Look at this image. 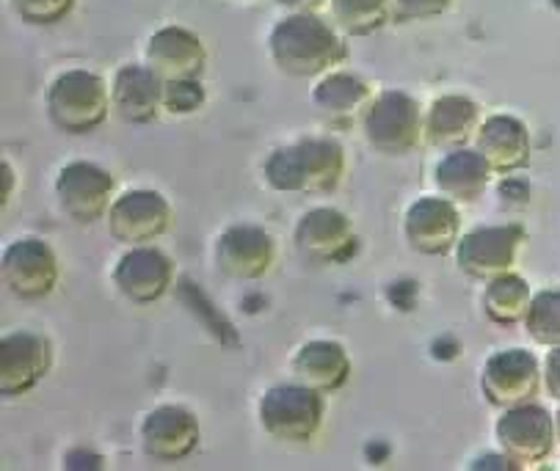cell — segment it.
I'll return each mask as SVG.
<instances>
[{
	"label": "cell",
	"instance_id": "30bf717a",
	"mask_svg": "<svg viewBox=\"0 0 560 471\" xmlns=\"http://www.w3.org/2000/svg\"><path fill=\"white\" fill-rule=\"evenodd\" d=\"M52 190L61 213L75 224L89 226L108 215L116 199V177L97 163L75 161L58 172Z\"/></svg>",
	"mask_w": 560,
	"mask_h": 471
},
{
	"label": "cell",
	"instance_id": "7a4b0ae2",
	"mask_svg": "<svg viewBox=\"0 0 560 471\" xmlns=\"http://www.w3.org/2000/svg\"><path fill=\"white\" fill-rule=\"evenodd\" d=\"M346 150L331 139H304L279 146L262 166L266 182L279 193H335L346 179Z\"/></svg>",
	"mask_w": 560,
	"mask_h": 471
},
{
	"label": "cell",
	"instance_id": "cb8c5ba5",
	"mask_svg": "<svg viewBox=\"0 0 560 471\" xmlns=\"http://www.w3.org/2000/svg\"><path fill=\"white\" fill-rule=\"evenodd\" d=\"M373 92L362 78L351 72H329L324 81L315 86L313 103L335 127H348L353 121H362L373 103Z\"/></svg>",
	"mask_w": 560,
	"mask_h": 471
},
{
	"label": "cell",
	"instance_id": "4fadbf2b",
	"mask_svg": "<svg viewBox=\"0 0 560 471\" xmlns=\"http://www.w3.org/2000/svg\"><path fill=\"white\" fill-rule=\"evenodd\" d=\"M295 251L315 264H342L357 254V229L337 208L306 210L293 229Z\"/></svg>",
	"mask_w": 560,
	"mask_h": 471
},
{
	"label": "cell",
	"instance_id": "2e32d148",
	"mask_svg": "<svg viewBox=\"0 0 560 471\" xmlns=\"http://www.w3.org/2000/svg\"><path fill=\"white\" fill-rule=\"evenodd\" d=\"M141 449L155 463H179L191 458L202 441V427L194 411L183 405H161L141 422Z\"/></svg>",
	"mask_w": 560,
	"mask_h": 471
},
{
	"label": "cell",
	"instance_id": "d6a6232c",
	"mask_svg": "<svg viewBox=\"0 0 560 471\" xmlns=\"http://www.w3.org/2000/svg\"><path fill=\"white\" fill-rule=\"evenodd\" d=\"M279 3H282V7H288L293 14H304V12L315 14V9H320L324 3H329V0H279Z\"/></svg>",
	"mask_w": 560,
	"mask_h": 471
},
{
	"label": "cell",
	"instance_id": "f1b7e54d",
	"mask_svg": "<svg viewBox=\"0 0 560 471\" xmlns=\"http://www.w3.org/2000/svg\"><path fill=\"white\" fill-rule=\"evenodd\" d=\"M205 105L202 81H174L163 89V108L174 116L197 114Z\"/></svg>",
	"mask_w": 560,
	"mask_h": 471
},
{
	"label": "cell",
	"instance_id": "f546056e",
	"mask_svg": "<svg viewBox=\"0 0 560 471\" xmlns=\"http://www.w3.org/2000/svg\"><path fill=\"white\" fill-rule=\"evenodd\" d=\"M451 7L453 0H393V14L404 23H411V20L440 17Z\"/></svg>",
	"mask_w": 560,
	"mask_h": 471
},
{
	"label": "cell",
	"instance_id": "e575fe53",
	"mask_svg": "<svg viewBox=\"0 0 560 471\" xmlns=\"http://www.w3.org/2000/svg\"><path fill=\"white\" fill-rule=\"evenodd\" d=\"M555 431H558V447H560V402H558V411H555Z\"/></svg>",
	"mask_w": 560,
	"mask_h": 471
},
{
	"label": "cell",
	"instance_id": "d6986e66",
	"mask_svg": "<svg viewBox=\"0 0 560 471\" xmlns=\"http://www.w3.org/2000/svg\"><path fill=\"white\" fill-rule=\"evenodd\" d=\"M475 150L489 161L494 174L522 172L530 163V130L522 119L511 114H494L480 121V130L475 136Z\"/></svg>",
	"mask_w": 560,
	"mask_h": 471
},
{
	"label": "cell",
	"instance_id": "7c38bea8",
	"mask_svg": "<svg viewBox=\"0 0 560 471\" xmlns=\"http://www.w3.org/2000/svg\"><path fill=\"white\" fill-rule=\"evenodd\" d=\"M406 243L422 257H445L462 240V213L447 196H422L404 215Z\"/></svg>",
	"mask_w": 560,
	"mask_h": 471
},
{
	"label": "cell",
	"instance_id": "ba28073f",
	"mask_svg": "<svg viewBox=\"0 0 560 471\" xmlns=\"http://www.w3.org/2000/svg\"><path fill=\"white\" fill-rule=\"evenodd\" d=\"M525 240L527 232L520 224L478 226L472 232H464L456 246L458 271L467 273L475 282H491L503 273H511Z\"/></svg>",
	"mask_w": 560,
	"mask_h": 471
},
{
	"label": "cell",
	"instance_id": "277c9868",
	"mask_svg": "<svg viewBox=\"0 0 560 471\" xmlns=\"http://www.w3.org/2000/svg\"><path fill=\"white\" fill-rule=\"evenodd\" d=\"M110 89L89 70H67L47 89V116L67 136H89L108 119Z\"/></svg>",
	"mask_w": 560,
	"mask_h": 471
},
{
	"label": "cell",
	"instance_id": "836d02e7",
	"mask_svg": "<svg viewBox=\"0 0 560 471\" xmlns=\"http://www.w3.org/2000/svg\"><path fill=\"white\" fill-rule=\"evenodd\" d=\"M14 177H18V174H14L12 163L3 161V210H7L14 199Z\"/></svg>",
	"mask_w": 560,
	"mask_h": 471
},
{
	"label": "cell",
	"instance_id": "8992f818",
	"mask_svg": "<svg viewBox=\"0 0 560 471\" xmlns=\"http://www.w3.org/2000/svg\"><path fill=\"white\" fill-rule=\"evenodd\" d=\"M494 441L497 449L509 455L520 469H536L558 447L555 414L536 400L503 409L494 422Z\"/></svg>",
	"mask_w": 560,
	"mask_h": 471
},
{
	"label": "cell",
	"instance_id": "484cf974",
	"mask_svg": "<svg viewBox=\"0 0 560 471\" xmlns=\"http://www.w3.org/2000/svg\"><path fill=\"white\" fill-rule=\"evenodd\" d=\"M337 31L348 36H370L393 17V0H329Z\"/></svg>",
	"mask_w": 560,
	"mask_h": 471
},
{
	"label": "cell",
	"instance_id": "ac0fdd59",
	"mask_svg": "<svg viewBox=\"0 0 560 471\" xmlns=\"http://www.w3.org/2000/svg\"><path fill=\"white\" fill-rule=\"evenodd\" d=\"M144 58L147 67L163 83L199 81L205 63H208V50L194 31L183 28V25H166L158 34H152Z\"/></svg>",
	"mask_w": 560,
	"mask_h": 471
},
{
	"label": "cell",
	"instance_id": "1f68e13d",
	"mask_svg": "<svg viewBox=\"0 0 560 471\" xmlns=\"http://www.w3.org/2000/svg\"><path fill=\"white\" fill-rule=\"evenodd\" d=\"M469 469H503V471L511 469V471H516L520 466H516L514 460H511L505 452H497V455H483V458L475 460Z\"/></svg>",
	"mask_w": 560,
	"mask_h": 471
},
{
	"label": "cell",
	"instance_id": "52a82bcc",
	"mask_svg": "<svg viewBox=\"0 0 560 471\" xmlns=\"http://www.w3.org/2000/svg\"><path fill=\"white\" fill-rule=\"evenodd\" d=\"M110 237L125 248L155 246L174 224V210L168 199L158 190L133 188L114 199L105 215Z\"/></svg>",
	"mask_w": 560,
	"mask_h": 471
},
{
	"label": "cell",
	"instance_id": "6da1fadb",
	"mask_svg": "<svg viewBox=\"0 0 560 471\" xmlns=\"http://www.w3.org/2000/svg\"><path fill=\"white\" fill-rule=\"evenodd\" d=\"M268 47L279 72L290 78H326L348 58L337 25L324 23L313 12L279 20L268 36Z\"/></svg>",
	"mask_w": 560,
	"mask_h": 471
},
{
	"label": "cell",
	"instance_id": "603a6c76",
	"mask_svg": "<svg viewBox=\"0 0 560 471\" xmlns=\"http://www.w3.org/2000/svg\"><path fill=\"white\" fill-rule=\"evenodd\" d=\"M433 179H436V188L442 190V196H447L456 204H472L489 190L494 168L475 146H464V150L445 152Z\"/></svg>",
	"mask_w": 560,
	"mask_h": 471
},
{
	"label": "cell",
	"instance_id": "5b68a950",
	"mask_svg": "<svg viewBox=\"0 0 560 471\" xmlns=\"http://www.w3.org/2000/svg\"><path fill=\"white\" fill-rule=\"evenodd\" d=\"M362 132L370 150L387 157H404L425 139V114L415 97L387 89L370 103L362 119Z\"/></svg>",
	"mask_w": 560,
	"mask_h": 471
},
{
	"label": "cell",
	"instance_id": "44dd1931",
	"mask_svg": "<svg viewBox=\"0 0 560 471\" xmlns=\"http://www.w3.org/2000/svg\"><path fill=\"white\" fill-rule=\"evenodd\" d=\"M290 369H293V378L299 384L313 386L320 395H335V391L346 389V384L353 375L351 356L335 340L304 342L295 351Z\"/></svg>",
	"mask_w": 560,
	"mask_h": 471
},
{
	"label": "cell",
	"instance_id": "8fae6325",
	"mask_svg": "<svg viewBox=\"0 0 560 471\" xmlns=\"http://www.w3.org/2000/svg\"><path fill=\"white\" fill-rule=\"evenodd\" d=\"M544 386L541 362L525 348L497 351L486 358L480 369V391L494 409H514L522 402H533Z\"/></svg>",
	"mask_w": 560,
	"mask_h": 471
},
{
	"label": "cell",
	"instance_id": "9a60e30c",
	"mask_svg": "<svg viewBox=\"0 0 560 471\" xmlns=\"http://www.w3.org/2000/svg\"><path fill=\"white\" fill-rule=\"evenodd\" d=\"M52 369V345L36 331H9L0 340V395L23 397Z\"/></svg>",
	"mask_w": 560,
	"mask_h": 471
},
{
	"label": "cell",
	"instance_id": "83f0119b",
	"mask_svg": "<svg viewBox=\"0 0 560 471\" xmlns=\"http://www.w3.org/2000/svg\"><path fill=\"white\" fill-rule=\"evenodd\" d=\"M78 0H12V9L28 25H56L67 20Z\"/></svg>",
	"mask_w": 560,
	"mask_h": 471
},
{
	"label": "cell",
	"instance_id": "4dcf8cb0",
	"mask_svg": "<svg viewBox=\"0 0 560 471\" xmlns=\"http://www.w3.org/2000/svg\"><path fill=\"white\" fill-rule=\"evenodd\" d=\"M541 369H544V389H547V395L552 397V400L560 402V348H549Z\"/></svg>",
	"mask_w": 560,
	"mask_h": 471
},
{
	"label": "cell",
	"instance_id": "4316f807",
	"mask_svg": "<svg viewBox=\"0 0 560 471\" xmlns=\"http://www.w3.org/2000/svg\"><path fill=\"white\" fill-rule=\"evenodd\" d=\"M527 337L541 348H560V290H538L530 298L525 320Z\"/></svg>",
	"mask_w": 560,
	"mask_h": 471
},
{
	"label": "cell",
	"instance_id": "9c48e42d",
	"mask_svg": "<svg viewBox=\"0 0 560 471\" xmlns=\"http://www.w3.org/2000/svg\"><path fill=\"white\" fill-rule=\"evenodd\" d=\"M0 279L9 293L20 301L50 298L61 279L56 251L42 237H20L3 248Z\"/></svg>",
	"mask_w": 560,
	"mask_h": 471
},
{
	"label": "cell",
	"instance_id": "ffe728a7",
	"mask_svg": "<svg viewBox=\"0 0 560 471\" xmlns=\"http://www.w3.org/2000/svg\"><path fill=\"white\" fill-rule=\"evenodd\" d=\"M163 89L166 83L141 63H128L116 72L110 83V103H114L116 116L128 125H150L161 116L163 108Z\"/></svg>",
	"mask_w": 560,
	"mask_h": 471
},
{
	"label": "cell",
	"instance_id": "7402d4cb",
	"mask_svg": "<svg viewBox=\"0 0 560 471\" xmlns=\"http://www.w3.org/2000/svg\"><path fill=\"white\" fill-rule=\"evenodd\" d=\"M478 130L480 108L462 94L433 99L425 114V141L436 150H464V146L475 144Z\"/></svg>",
	"mask_w": 560,
	"mask_h": 471
},
{
	"label": "cell",
	"instance_id": "d4e9b609",
	"mask_svg": "<svg viewBox=\"0 0 560 471\" xmlns=\"http://www.w3.org/2000/svg\"><path fill=\"white\" fill-rule=\"evenodd\" d=\"M530 284L516 271L503 273V276L486 282L483 290V311L497 326H520L530 309Z\"/></svg>",
	"mask_w": 560,
	"mask_h": 471
},
{
	"label": "cell",
	"instance_id": "e0dca14e",
	"mask_svg": "<svg viewBox=\"0 0 560 471\" xmlns=\"http://www.w3.org/2000/svg\"><path fill=\"white\" fill-rule=\"evenodd\" d=\"M114 284L130 304L150 306L174 284V262L158 246H133L114 268Z\"/></svg>",
	"mask_w": 560,
	"mask_h": 471
},
{
	"label": "cell",
	"instance_id": "3957f363",
	"mask_svg": "<svg viewBox=\"0 0 560 471\" xmlns=\"http://www.w3.org/2000/svg\"><path fill=\"white\" fill-rule=\"evenodd\" d=\"M257 420L266 436L282 444H310L326 420V395L306 384H282L257 402Z\"/></svg>",
	"mask_w": 560,
	"mask_h": 471
},
{
	"label": "cell",
	"instance_id": "5bb4252c",
	"mask_svg": "<svg viewBox=\"0 0 560 471\" xmlns=\"http://www.w3.org/2000/svg\"><path fill=\"white\" fill-rule=\"evenodd\" d=\"M215 268L235 282H257L277 264V240L257 224H232L215 240Z\"/></svg>",
	"mask_w": 560,
	"mask_h": 471
}]
</instances>
